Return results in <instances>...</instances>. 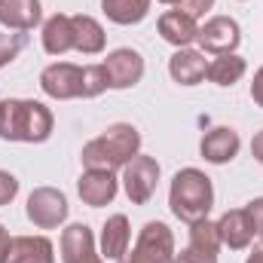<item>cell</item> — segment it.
I'll list each match as a JSON object with an SVG mask.
<instances>
[{
	"label": "cell",
	"instance_id": "32",
	"mask_svg": "<svg viewBox=\"0 0 263 263\" xmlns=\"http://www.w3.org/2000/svg\"><path fill=\"white\" fill-rule=\"evenodd\" d=\"M9 242H12V239H9V230H6V227L0 223V263H3L6 251H9Z\"/></svg>",
	"mask_w": 263,
	"mask_h": 263
},
{
	"label": "cell",
	"instance_id": "25",
	"mask_svg": "<svg viewBox=\"0 0 263 263\" xmlns=\"http://www.w3.org/2000/svg\"><path fill=\"white\" fill-rule=\"evenodd\" d=\"M22 46H25V37L22 34H0V67L15 62L18 52H22Z\"/></svg>",
	"mask_w": 263,
	"mask_h": 263
},
{
	"label": "cell",
	"instance_id": "10",
	"mask_svg": "<svg viewBox=\"0 0 263 263\" xmlns=\"http://www.w3.org/2000/svg\"><path fill=\"white\" fill-rule=\"evenodd\" d=\"M104 73H107V89H132L144 77V59L135 49H114L104 59Z\"/></svg>",
	"mask_w": 263,
	"mask_h": 263
},
{
	"label": "cell",
	"instance_id": "6",
	"mask_svg": "<svg viewBox=\"0 0 263 263\" xmlns=\"http://www.w3.org/2000/svg\"><path fill=\"white\" fill-rule=\"evenodd\" d=\"M159 184V162L147 153L132 156L129 162L123 165V187L132 205H147Z\"/></svg>",
	"mask_w": 263,
	"mask_h": 263
},
{
	"label": "cell",
	"instance_id": "22",
	"mask_svg": "<svg viewBox=\"0 0 263 263\" xmlns=\"http://www.w3.org/2000/svg\"><path fill=\"white\" fill-rule=\"evenodd\" d=\"M101 12L114 25H138L150 12V0H101Z\"/></svg>",
	"mask_w": 263,
	"mask_h": 263
},
{
	"label": "cell",
	"instance_id": "9",
	"mask_svg": "<svg viewBox=\"0 0 263 263\" xmlns=\"http://www.w3.org/2000/svg\"><path fill=\"white\" fill-rule=\"evenodd\" d=\"M77 193L80 199L89 205V208H101V205H110L117 193H120V181L114 172H104V168H86L77 181Z\"/></svg>",
	"mask_w": 263,
	"mask_h": 263
},
{
	"label": "cell",
	"instance_id": "31",
	"mask_svg": "<svg viewBox=\"0 0 263 263\" xmlns=\"http://www.w3.org/2000/svg\"><path fill=\"white\" fill-rule=\"evenodd\" d=\"M251 156H254L257 162H263V132H257V135L251 138Z\"/></svg>",
	"mask_w": 263,
	"mask_h": 263
},
{
	"label": "cell",
	"instance_id": "24",
	"mask_svg": "<svg viewBox=\"0 0 263 263\" xmlns=\"http://www.w3.org/2000/svg\"><path fill=\"white\" fill-rule=\"evenodd\" d=\"M104 89H107L104 65H86L83 67V98H98Z\"/></svg>",
	"mask_w": 263,
	"mask_h": 263
},
{
	"label": "cell",
	"instance_id": "28",
	"mask_svg": "<svg viewBox=\"0 0 263 263\" xmlns=\"http://www.w3.org/2000/svg\"><path fill=\"white\" fill-rule=\"evenodd\" d=\"M175 263H217V254H208V251H199L193 245H187V248L175 257Z\"/></svg>",
	"mask_w": 263,
	"mask_h": 263
},
{
	"label": "cell",
	"instance_id": "27",
	"mask_svg": "<svg viewBox=\"0 0 263 263\" xmlns=\"http://www.w3.org/2000/svg\"><path fill=\"white\" fill-rule=\"evenodd\" d=\"M245 214H248V220H251L254 236H260V239H263V196L260 199H251V202L245 205Z\"/></svg>",
	"mask_w": 263,
	"mask_h": 263
},
{
	"label": "cell",
	"instance_id": "8",
	"mask_svg": "<svg viewBox=\"0 0 263 263\" xmlns=\"http://www.w3.org/2000/svg\"><path fill=\"white\" fill-rule=\"evenodd\" d=\"M40 89L55 98V101H70V98H83V67L70 65V62H55V65L43 67L40 73Z\"/></svg>",
	"mask_w": 263,
	"mask_h": 263
},
{
	"label": "cell",
	"instance_id": "1",
	"mask_svg": "<svg viewBox=\"0 0 263 263\" xmlns=\"http://www.w3.org/2000/svg\"><path fill=\"white\" fill-rule=\"evenodd\" d=\"M52 126H55V117L43 101H31V98L0 101V138L3 141L43 144L52 135Z\"/></svg>",
	"mask_w": 263,
	"mask_h": 263
},
{
	"label": "cell",
	"instance_id": "3",
	"mask_svg": "<svg viewBox=\"0 0 263 263\" xmlns=\"http://www.w3.org/2000/svg\"><path fill=\"white\" fill-rule=\"evenodd\" d=\"M168 205L172 214L184 223H196L202 217H208L211 205H214V187L211 178L199 168H181L172 178V190H168Z\"/></svg>",
	"mask_w": 263,
	"mask_h": 263
},
{
	"label": "cell",
	"instance_id": "11",
	"mask_svg": "<svg viewBox=\"0 0 263 263\" xmlns=\"http://www.w3.org/2000/svg\"><path fill=\"white\" fill-rule=\"evenodd\" d=\"M62 260L65 263H104L101 254L95 251V236L86 223H70L62 233Z\"/></svg>",
	"mask_w": 263,
	"mask_h": 263
},
{
	"label": "cell",
	"instance_id": "30",
	"mask_svg": "<svg viewBox=\"0 0 263 263\" xmlns=\"http://www.w3.org/2000/svg\"><path fill=\"white\" fill-rule=\"evenodd\" d=\"M251 98H254L257 107H263V67H257V73L251 80Z\"/></svg>",
	"mask_w": 263,
	"mask_h": 263
},
{
	"label": "cell",
	"instance_id": "12",
	"mask_svg": "<svg viewBox=\"0 0 263 263\" xmlns=\"http://www.w3.org/2000/svg\"><path fill=\"white\" fill-rule=\"evenodd\" d=\"M242 141H239V132L230 129V126H214L211 132L202 135L199 141V153L205 162H214V165H223V162H233L236 153H239Z\"/></svg>",
	"mask_w": 263,
	"mask_h": 263
},
{
	"label": "cell",
	"instance_id": "16",
	"mask_svg": "<svg viewBox=\"0 0 263 263\" xmlns=\"http://www.w3.org/2000/svg\"><path fill=\"white\" fill-rule=\"evenodd\" d=\"M205 70H208V62H205V52L199 49H178L172 59H168V73L175 83L181 86H196L205 80Z\"/></svg>",
	"mask_w": 263,
	"mask_h": 263
},
{
	"label": "cell",
	"instance_id": "23",
	"mask_svg": "<svg viewBox=\"0 0 263 263\" xmlns=\"http://www.w3.org/2000/svg\"><path fill=\"white\" fill-rule=\"evenodd\" d=\"M190 245L199 248V251H208V254H217L220 251V230L217 223H211L208 217H202L196 223H190Z\"/></svg>",
	"mask_w": 263,
	"mask_h": 263
},
{
	"label": "cell",
	"instance_id": "5",
	"mask_svg": "<svg viewBox=\"0 0 263 263\" xmlns=\"http://www.w3.org/2000/svg\"><path fill=\"white\" fill-rule=\"evenodd\" d=\"M67 211H70L67 196L62 190H55V187H37V190H31L28 205H25V214H28V220L37 230H55V227H62L67 220Z\"/></svg>",
	"mask_w": 263,
	"mask_h": 263
},
{
	"label": "cell",
	"instance_id": "20",
	"mask_svg": "<svg viewBox=\"0 0 263 263\" xmlns=\"http://www.w3.org/2000/svg\"><path fill=\"white\" fill-rule=\"evenodd\" d=\"M43 49L49 55H65L73 49V28H70V15L55 12L52 18L43 22Z\"/></svg>",
	"mask_w": 263,
	"mask_h": 263
},
{
	"label": "cell",
	"instance_id": "14",
	"mask_svg": "<svg viewBox=\"0 0 263 263\" xmlns=\"http://www.w3.org/2000/svg\"><path fill=\"white\" fill-rule=\"evenodd\" d=\"M159 37H162L165 43L178 46V49H187V46L199 37V25H196V18H190L187 12L168 9V12L159 15Z\"/></svg>",
	"mask_w": 263,
	"mask_h": 263
},
{
	"label": "cell",
	"instance_id": "13",
	"mask_svg": "<svg viewBox=\"0 0 263 263\" xmlns=\"http://www.w3.org/2000/svg\"><path fill=\"white\" fill-rule=\"evenodd\" d=\"M3 263H55V248L46 236H12Z\"/></svg>",
	"mask_w": 263,
	"mask_h": 263
},
{
	"label": "cell",
	"instance_id": "26",
	"mask_svg": "<svg viewBox=\"0 0 263 263\" xmlns=\"http://www.w3.org/2000/svg\"><path fill=\"white\" fill-rule=\"evenodd\" d=\"M15 193H18V178L0 168V205H9L15 199Z\"/></svg>",
	"mask_w": 263,
	"mask_h": 263
},
{
	"label": "cell",
	"instance_id": "17",
	"mask_svg": "<svg viewBox=\"0 0 263 263\" xmlns=\"http://www.w3.org/2000/svg\"><path fill=\"white\" fill-rule=\"evenodd\" d=\"M70 28H73V49L83 52V55H98L104 52V43H107V34L101 28L98 18L92 15H70Z\"/></svg>",
	"mask_w": 263,
	"mask_h": 263
},
{
	"label": "cell",
	"instance_id": "18",
	"mask_svg": "<svg viewBox=\"0 0 263 263\" xmlns=\"http://www.w3.org/2000/svg\"><path fill=\"white\" fill-rule=\"evenodd\" d=\"M132 242V227L126 214H110L101 227V257L107 260H120L129 251Z\"/></svg>",
	"mask_w": 263,
	"mask_h": 263
},
{
	"label": "cell",
	"instance_id": "19",
	"mask_svg": "<svg viewBox=\"0 0 263 263\" xmlns=\"http://www.w3.org/2000/svg\"><path fill=\"white\" fill-rule=\"evenodd\" d=\"M217 230H220V242H223L227 248H233V251L248 248L251 239H254V230H251V220H248L245 208L227 211V214L217 220Z\"/></svg>",
	"mask_w": 263,
	"mask_h": 263
},
{
	"label": "cell",
	"instance_id": "2",
	"mask_svg": "<svg viewBox=\"0 0 263 263\" xmlns=\"http://www.w3.org/2000/svg\"><path fill=\"white\" fill-rule=\"evenodd\" d=\"M138 153H141V132L132 123H114V126H107L98 138H92L83 147L80 159H83L86 168L117 172Z\"/></svg>",
	"mask_w": 263,
	"mask_h": 263
},
{
	"label": "cell",
	"instance_id": "29",
	"mask_svg": "<svg viewBox=\"0 0 263 263\" xmlns=\"http://www.w3.org/2000/svg\"><path fill=\"white\" fill-rule=\"evenodd\" d=\"M211 6H214V0H181V3H178V9H181V12H187L190 18L205 15Z\"/></svg>",
	"mask_w": 263,
	"mask_h": 263
},
{
	"label": "cell",
	"instance_id": "34",
	"mask_svg": "<svg viewBox=\"0 0 263 263\" xmlns=\"http://www.w3.org/2000/svg\"><path fill=\"white\" fill-rule=\"evenodd\" d=\"M159 3H165V6H178L181 0H159Z\"/></svg>",
	"mask_w": 263,
	"mask_h": 263
},
{
	"label": "cell",
	"instance_id": "4",
	"mask_svg": "<svg viewBox=\"0 0 263 263\" xmlns=\"http://www.w3.org/2000/svg\"><path fill=\"white\" fill-rule=\"evenodd\" d=\"M175 236L162 220H147L138 233V242L132 245L117 263H175Z\"/></svg>",
	"mask_w": 263,
	"mask_h": 263
},
{
	"label": "cell",
	"instance_id": "21",
	"mask_svg": "<svg viewBox=\"0 0 263 263\" xmlns=\"http://www.w3.org/2000/svg\"><path fill=\"white\" fill-rule=\"evenodd\" d=\"M245 70H248V62H245L242 55L230 52V55H214V62H208L205 77H208L214 86H236V83L245 77Z\"/></svg>",
	"mask_w": 263,
	"mask_h": 263
},
{
	"label": "cell",
	"instance_id": "15",
	"mask_svg": "<svg viewBox=\"0 0 263 263\" xmlns=\"http://www.w3.org/2000/svg\"><path fill=\"white\" fill-rule=\"evenodd\" d=\"M43 18L40 0H0V25L9 31H31Z\"/></svg>",
	"mask_w": 263,
	"mask_h": 263
},
{
	"label": "cell",
	"instance_id": "33",
	"mask_svg": "<svg viewBox=\"0 0 263 263\" xmlns=\"http://www.w3.org/2000/svg\"><path fill=\"white\" fill-rule=\"evenodd\" d=\"M245 263H263V242L251 251V254H248V260H245Z\"/></svg>",
	"mask_w": 263,
	"mask_h": 263
},
{
	"label": "cell",
	"instance_id": "7",
	"mask_svg": "<svg viewBox=\"0 0 263 263\" xmlns=\"http://www.w3.org/2000/svg\"><path fill=\"white\" fill-rule=\"evenodd\" d=\"M199 46L202 52H211V55H230L236 52V46L242 43V28L236 18L230 15H211L205 25H199Z\"/></svg>",
	"mask_w": 263,
	"mask_h": 263
}]
</instances>
